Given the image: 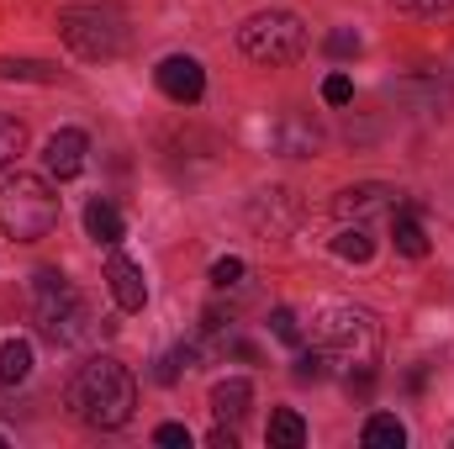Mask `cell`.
I'll return each mask as SVG.
<instances>
[{
	"instance_id": "5bb4252c",
	"label": "cell",
	"mask_w": 454,
	"mask_h": 449,
	"mask_svg": "<svg viewBox=\"0 0 454 449\" xmlns=\"http://www.w3.org/2000/svg\"><path fill=\"white\" fill-rule=\"evenodd\" d=\"M391 243H396V254H407V259H423L428 254V232L418 223V212H396V223H391Z\"/></svg>"
},
{
	"instance_id": "30bf717a",
	"label": "cell",
	"mask_w": 454,
	"mask_h": 449,
	"mask_svg": "<svg viewBox=\"0 0 454 449\" xmlns=\"http://www.w3.org/2000/svg\"><path fill=\"white\" fill-rule=\"evenodd\" d=\"M106 286H112V296H116L121 312H143V307H148V280H143V270H137L127 254H112V259H106Z\"/></svg>"
},
{
	"instance_id": "e0dca14e",
	"label": "cell",
	"mask_w": 454,
	"mask_h": 449,
	"mask_svg": "<svg viewBox=\"0 0 454 449\" xmlns=\"http://www.w3.org/2000/svg\"><path fill=\"white\" fill-rule=\"evenodd\" d=\"M333 254L348 259V264H364V259L375 254V238L364 232V223H343L339 232H333Z\"/></svg>"
},
{
	"instance_id": "ac0fdd59",
	"label": "cell",
	"mask_w": 454,
	"mask_h": 449,
	"mask_svg": "<svg viewBox=\"0 0 454 449\" xmlns=\"http://www.w3.org/2000/svg\"><path fill=\"white\" fill-rule=\"evenodd\" d=\"M270 445L275 449H301L307 445V423H301V413H291V407L270 413Z\"/></svg>"
},
{
	"instance_id": "44dd1931",
	"label": "cell",
	"mask_w": 454,
	"mask_h": 449,
	"mask_svg": "<svg viewBox=\"0 0 454 449\" xmlns=\"http://www.w3.org/2000/svg\"><path fill=\"white\" fill-rule=\"evenodd\" d=\"M291 375H296L301 386H307V381H323V375H328V349H323V343H317V349H301Z\"/></svg>"
},
{
	"instance_id": "d6986e66",
	"label": "cell",
	"mask_w": 454,
	"mask_h": 449,
	"mask_svg": "<svg viewBox=\"0 0 454 449\" xmlns=\"http://www.w3.org/2000/svg\"><path fill=\"white\" fill-rule=\"evenodd\" d=\"M0 80H37V85H53L59 69H53V64H37V59H0Z\"/></svg>"
},
{
	"instance_id": "484cf974",
	"label": "cell",
	"mask_w": 454,
	"mask_h": 449,
	"mask_svg": "<svg viewBox=\"0 0 454 449\" xmlns=\"http://www.w3.org/2000/svg\"><path fill=\"white\" fill-rule=\"evenodd\" d=\"M323 101H328V106H348V101H354L348 75H328V80H323Z\"/></svg>"
},
{
	"instance_id": "83f0119b",
	"label": "cell",
	"mask_w": 454,
	"mask_h": 449,
	"mask_svg": "<svg viewBox=\"0 0 454 449\" xmlns=\"http://www.w3.org/2000/svg\"><path fill=\"white\" fill-rule=\"evenodd\" d=\"M153 445H191V429L185 423H159L153 429Z\"/></svg>"
},
{
	"instance_id": "7c38bea8",
	"label": "cell",
	"mask_w": 454,
	"mask_h": 449,
	"mask_svg": "<svg viewBox=\"0 0 454 449\" xmlns=\"http://www.w3.org/2000/svg\"><path fill=\"white\" fill-rule=\"evenodd\" d=\"M248 407H254V386H248V381L232 375V381H217V386H212V413H217L223 423H238Z\"/></svg>"
},
{
	"instance_id": "4316f807",
	"label": "cell",
	"mask_w": 454,
	"mask_h": 449,
	"mask_svg": "<svg viewBox=\"0 0 454 449\" xmlns=\"http://www.w3.org/2000/svg\"><path fill=\"white\" fill-rule=\"evenodd\" d=\"M396 11H412V16H439V11H454V0H391Z\"/></svg>"
},
{
	"instance_id": "7402d4cb",
	"label": "cell",
	"mask_w": 454,
	"mask_h": 449,
	"mask_svg": "<svg viewBox=\"0 0 454 449\" xmlns=\"http://www.w3.org/2000/svg\"><path fill=\"white\" fill-rule=\"evenodd\" d=\"M21 148H27V127H21L16 116H0V169H5Z\"/></svg>"
},
{
	"instance_id": "d4e9b609",
	"label": "cell",
	"mask_w": 454,
	"mask_h": 449,
	"mask_svg": "<svg viewBox=\"0 0 454 449\" xmlns=\"http://www.w3.org/2000/svg\"><path fill=\"white\" fill-rule=\"evenodd\" d=\"M364 43H359V32H348V27H339V32H328V53L333 59H354Z\"/></svg>"
},
{
	"instance_id": "6da1fadb",
	"label": "cell",
	"mask_w": 454,
	"mask_h": 449,
	"mask_svg": "<svg viewBox=\"0 0 454 449\" xmlns=\"http://www.w3.org/2000/svg\"><path fill=\"white\" fill-rule=\"evenodd\" d=\"M69 407L80 423L90 429H127L132 423V407H137V381L132 370L112 359V354H96L74 370L69 381Z\"/></svg>"
},
{
	"instance_id": "cb8c5ba5",
	"label": "cell",
	"mask_w": 454,
	"mask_h": 449,
	"mask_svg": "<svg viewBox=\"0 0 454 449\" xmlns=\"http://www.w3.org/2000/svg\"><path fill=\"white\" fill-rule=\"evenodd\" d=\"M238 280H243V259H238V254H223V259L212 264V286L227 291V286H238Z\"/></svg>"
},
{
	"instance_id": "603a6c76",
	"label": "cell",
	"mask_w": 454,
	"mask_h": 449,
	"mask_svg": "<svg viewBox=\"0 0 454 449\" xmlns=\"http://www.w3.org/2000/svg\"><path fill=\"white\" fill-rule=\"evenodd\" d=\"M270 328H275L280 343H301V323H296V312H291V307H275V312H270Z\"/></svg>"
},
{
	"instance_id": "2e32d148",
	"label": "cell",
	"mask_w": 454,
	"mask_h": 449,
	"mask_svg": "<svg viewBox=\"0 0 454 449\" xmlns=\"http://www.w3.org/2000/svg\"><path fill=\"white\" fill-rule=\"evenodd\" d=\"M32 375V343L27 338H5L0 343V381L5 386H21Z\"/></svg>"
},
{
	"instance_id": "f546056e",
	"label": "cell",
	"mask_w": 454,
	"mask_h": 449,
	"mask_svg": "<svg viewBox=\"0 0 454 449\" xmlns=\"http://www.w3.org/2000/svg\"><path fill=\"white\" fill-rule=\"evenodd\" d=\"M0 445H5V439H0Z\"/></svg>"
},
{
	"instance_id": "f1b7e54d",
	"label": "cell",
	"mask_w": 454,
	"mask_h": 449,
	"mask_svg": "<svg viewBox=\"0 0 454 449\" xmlns=\"http://www.w3.org/2000/svg\"><path fill=\"white\" fill-rule=\"evenodd\" d=\"M207 445H212V449H238V439H232V429H217Z\"/></svg>"
},
{
	"instance_id": "277c9868",
	"label": "cell",
	"mask_w": 454,
	"mask_h": 449,
	"mask_svg": "<svg viewBox=\"0 0 454 449\" xmlns=\"http://www.w3.org/2000/svg\"><path fill=\"white\" fill-rule=\"evenodd\" d=\"M317 343L328 349V359L354 365V370H375V354H380V328L364 307H323L317 323H312Z\"/></svg>"
},
{
	"instance_id": "5b68a950",
	"label": "cell",
	"mask_w": 454,
	"mask_h": 449,
	"mask_svg": "<svg viewBox=\"0 0 454 449\" xmlns=\"http://www.w3.org/2000/svg\"><path fill=\"white\" fill-rule=\"evenodd\" d=\"M32 323L48 343H80L90 312H85L80 291L59 270H37V280H32Z\"/></svg>"
},
{
	"instance_id": "4fadbf2b",
	"label": "cell",
	"mask_w": 454,
	"mask_h": 449,
	"mask_svg": "<svg viewBox=\"0 0 454 449\" xmlns=\"http://www.w3.org/2000/svg\"><path fill=\"white\" fill-rule=\"evenodd\" d=\"M85 232H90L96 243L116 248V243L127 238V223H121V212H116L112 201H90V207H85Z\"/></svg>"
},
{
	"instance_id": "9c48e42d",
	"label": "cell",
	"mask_w": 454,
	"mask_h": 449,
	"mask_svg": "<svg viewBox=\"0 0 454 449\" xmlns=\"http://www.w3.org/2000/svg\"><path fill=\"white\" fill-rule=\"evenodd\" d=\"M333 212L343 223H370L380 212H402V191L396 185H354V191H343L333 201Z\"/></svg>"
},
{
	"instance_id": "8fae6325",
	"label": "cell",
	"mask_w": 454,
	"mask_h": 449,
	"mask_svg": "<svg viewBox=\"0 0 454 449\" xmlns=\"http://www.w3.org/2000/svg\"><path fill=\"white\" fill-rule=\"evenodd\" d=\"M270 148L286 154V159H307V154L323 148V132H317L312 122H301V116H280V122L270 127Z\"/></svg>"
},
{
	"instance_id": "ffe728a7",
	"label": "cell",
	"mask_w": 454,
	"mask_h": 449,
	"mask_svg": "<svg viewBox=\"0 0 454 449\" xmlns=\"http://www.w3.org/2000/svg\"><path fill=\"white\" fill-rule=\"evenodd\" d=\"M180 365H185V370L196 365V349H191V343H180V349H169V354L159 359V370H153V381H159V386H175V381H180Z\"/></svg>"
},
{
	"instance_id": "7a4b0ae2",
	"label": "cell",
	"mask_w": 454,
	"mask_h": 449,
	"mask_svg": "<svg viewBox=\"0 0 454 449\" xmlns=\"http://www.w3.org/2000/svg\"><path fill=\"white\" fill-rule=\"evenodd\" d=\"M0 227L16 243H37L59 227V196L43 175H5L0 180Z\"/></svg>"
},
{
	"instance_id": "ba28073f",
	"label": "cell",
	"mask_w": 454,
	"mask_h": 449,
	"mask_svg": "<svg viewBox=\"0 0 454 449\" xmlns=\"http://www.w3.org/2000/svg\"><path fill=\"white\" fill-rule=\"evenodd\" d=\"M85 154H90V138H85L80 127H59V132L43 143V169H48L53 180H74V175L85 169Z\"/></svg>"
},
{
	"instance_id": "9a60e30c",
	"label": "cell",
	"mask_w": 454,
	"mask_h": 449,
	"mask_svg": "<svg viewBox=\"0 0 454 449\" xmlns=\"http://www.w3.org/2000/svg\"><path fill=\"white\" fill-rule=\"evenodd\" d=\"M359 439H364V449H402L407 445V423H402L396 413H375Z\"/></svg>"
},
{
	"instance_id": "8992f818",
	"label": "cell",
	"mask_w": 454,
	"mask_h": 449,
	"mask_svg": "<svg viewBox=\"0 0 454 449\" xmlns=\"http://www.w3.org/2000/svg\"><path fill=\"white\" fill-rule=\"evenodd\" d=\"M238 48H243L254 64L280 69V64H296V59L307 53V27H301V16H291V11H259V16H248V21L238 27Z\"/></svg>"
},
{
	"instance_id": "3957f363",
	"label": "cell",
	"mask_w": 454,
	"mask_h": 449,
	"mask_svg": "<svg viewBox=\"0 0 454 449\" xmlns=\"http://www.w3.org/2000/svg\"><path fill=\"white\" fill-rule=\"evenodd\" d=\"M59 32L80 59H116L127 48V11L116 0H69L59 11Z\"/></svg>"
},
{
	"instance_id": "52a82bcc",
	"label": "cell",
	"mask_w": 454,
	"mask_h": 449,
	"mask_svg": "<svg viewBox=\"0 0 454 449\" xmlns=\"http://www.w3.org/2000/svg\"><path fill=\"white\" fill-rule=\"evenodd\" d=\"M153 80H159V91H164L169 101H180V106H196V101L207 96V69H201L191 53H169V59L153 69Z\"/></svg>"
}]
</instances>
